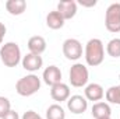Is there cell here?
I'll return each mask as SVG.
<instances>
[{
  "label": "cell",
  "instance_id": "cell-25",
  "mask_svg": "<svg viewBox=\"0 0 120 119\" xmlns=\"http://www.w3.org/2000/svg\"><path fill=\"white\" fill-rule=\"evenodd\" d=\"M102 119H112V118H102Z\"/></svg>",
  "mask_w": 120,
  "mask_h": 119
},
{
  "label": "cell",
  "instance_id": "cell-16",
  "mask_svg": "<svg viewBox=\"0 0 120 119\" xmlns=\"http://www.w3.org/2000/svg\"><path fill=\"white\" fill-rule=\"evenodd\" d=\"M6 10L11 16H21L27 10V1L25 0H7Z\"/></svg>",
  "mask_w": 120,
  "mask_h": 119
},
{
  "label": "cell",
  "instance_id": "cell-3",
  "mask_svg": "<svg viewBox=\"0 0 120 119\" xmlns=\"http://www.w3.org/2000/svg\"><path fill=\"white\" fill-rule=\"evenodd\" d=\"M41 79L31 73V74H27L24 77H21L17 83H15V91L18 95L21 97H31L34 94H36L39 90H41Z\"/></svg>",
  "mask_w": 120,
  "mask_h": 119
},
{
  "label": "cell",
  "instance_id": "cell-2",
  "mask_svg": "<svg viewBox=\"0 0 120 119\" xmlns=\"http://www.w3.org/2000/svg\"><path fill=\"white\" fill-rule=\"evenodd\" d=\"M0 60L7 67H15L21 60V48L17 42H6L0 46Z\"/></svg>",
  "mask_w": 120,
  "mask_h": 119
},
{
  "label": "cell",
  "instance_id": "cell-6",
  "mask_svg": "<svg viewBox=\"0 0 120 119\" xmlns=\"http://www.w3.org/2000/svg\"><path fill=\"white\" fill-rule=\"evenodd\" d=\"M63 55L68 60H78L82 56V44L75 38H67L61 46Z\"/></svg>",
  "mask_w": 120,
  "mask_h": 119
},
{
  "label": "cell",
  "instance_id": "cell-21",
  "mask_svg": "<svg viewBox=\"0 0 120 119\" xmlns=\"http://www.w3.org/2000/svg\"><path fill=\"white\" fill-rule=\"evenodd\" d=\"M21 119H43V118H42L38 112H35V111L30 109V111H27V112H24V114H22Z\"/></svg>",
  "mask_w": 120,
  "mask_h": 119
},
{
  "label": "cell",
  "instance_id": "cell-11",
  "mask_svg": "<svg viewBox=\"0 0 120 119\" xmlns=\"http://www.w3.org/2000/svg\"><path fill=\"white\" fill-rule=\"evenodd\" d=\"M50 97L53 101L56 102H67V99L71 97V91H70V87L66 84V83H59L53 87H50Z\"/></svg>",
  "mask_w": 120,
  "mask_h": 119
},
{
  "label": "cell",
  "instance_id": "cell-10",
  "mask_svg": "<svg viewBox=\"0 0 120 119\" xmlns=\"http://www.w3.org/2000/svg\"><path fill=\"white\" fill-rule=\"evenodd\" d=\"M21 64H22V67H24L27 71H31V73L35 74V71H38V70L43 66V59H42L41 55L27 53L25 56H22Z\"/></svg>",
  "mask_w": 120,
  "mask_h": 119
},
{
  "label": "cell",
  "instance_id": "cell-23",
  "mask_svg": "<svg viewBox=\"0 0 120 119\" xmlns=\"http://www.w3.org/2000/svg\"><path fill=\"white\" fill-rule=\"evenodd\" d=\"M6 32H7V28H6V25L0 21V46L3 45V39H4V36H6Z\"/></svg>",
  "mask_w": 120,
  "mask_h": 119
},
{
  "label": "cell",
  "instance_id": "cell-13",
  "mask_svg": "<svg viewBox=\"0 0 120 119\" xmlns=\"http://www.w3.org/2000/svg\"><path fill=\"white\" fill-rule=\"evenodd\" d=\"M28 49H30V53L34 55H42L45 51H46V39L41 35H34L28 39V44H27Z\"/></svg>",
  "mask_w": 120,
  "mask_h": 119
},
{
  "label": "cell",
  "instance_id": "cell-4",
  "mask_svg": "<svg viewBox=\"0 0 120 119\" xmlns=\"http://www.w3.org/2000/svg\"><path fill=\"white\" fill-rule=\"evenodd\" d=\"M68 80H70V84L75 88H81V87H85L88 84V80H90V71H88V67L82 63H74L68 71Z\"/></svg>",
  "mask_w": 120,
  "mask_h": 119
},
{
  "label": "cell",
  "instance_id": "cell-14",
  "mask_svg": "<svg viewBox=\"0 0 120 119\" xmlns=\"http://www.w3.org/2000/svg\"><path fill=\"white\" fill-rule=\"evenodd\" d=\"M91 114L95 119H102V118H110L112 115V108L108 102L105 101H99L95 102L91 108Z\"/></svg>",
  "mask_w": 120,
  "mask_h": 119
},
{
  "label": "cell",
  "instance_id": "cell-20",
  "mask_svg": "<svg viewBox=\"0 0 120 119\" xmlns=\"http://www.w3.org/2000/svg\"><path fill=\"white\" fill-rule=\"evenodd\" d=\"M11 111V102L7 97L0 95V119L4 118L8 112Z\"/></svg>",
  "mask_w": 120,
  "mask_h": 119
},
{
  "label": "cell",
  "instance_id": "cell-8",
  "mask_svg": "<svg viewBox=\"0 0 120 119\" xmlns=\"http://www.w3.org/2000/svg\"><path fill=\"white\" fill-rule=\"evenodd\" d=\"M42 80H43L45 84H48L50 87L59 84V83H61V70L56 64L48 66L42 73Z\"/></svg>",
  "mask_w": 120,
  "mask_h": 119
},
{
  "label": "cell",
  "instance_id": "cell-9",
  "mask_svg": "<svg viewBox=\"0 0 120 119\" xmlns=\"http://www.w3.org/2000/svg\"><path fill=\"white\" fill-rule=\"evenodd\" d=\"M56 10L61 14V17L64 20H71L77 14L78 4H77L75 0H61V1L57 3V8Z\"/></svg>",
  "mask_w": 120,
  "mask_h": 119
},
{
  "label": "cell",
  "instance_id": "cell-1",
  "mask_svg": "<svg viewBox=\"0 0 120 119\" xmlns=\"http://www.w3.org/2000/svg\"><path fill=\"white\" fill-rule=\"evenodd\" d=\"M84 58H85L87 64L91 66V67H96L103 62V59H105V46H103V42L99 38H91L85 44Z\"/></svg>",
  "mask_w": 120,
  "mask_h": 119
},
{
  "label": "cell",
  "instance_id": "cell-19",
  "mask_svg": "<svg viewBox=\"0 0 120 119\" xmlns=\"http://www.w3.org/2000/svg\"><path fill=\"white\" fill-rule=\"evenodd\" d=\"M106 52L112 58H120V38H113L108 42Z\"/></svg>",
  "mask_w": 120,
  "mask_h": 119
},
{
  "label": "cell",
  "instance_id": "cell-15",
  "mask_svg": "<svg viewBox=\"0 0 120 119\" xmlns=\"http://www.w3.org/2000/svg\"><path fill=\"white\" fill-rule=\"evenodd\" d=\"M64 18L61 17L57 10H53V11H49L48 16H46V25L50 28V30H60L64 27Z\"/></svg>",
  "mask_w": 120,
  "mask_h": 119
},
{
  "label": "cell",
  "instance_id": "cell-5",
  "mask_svg": "<svg viewBox=\"0 0 120 119\" xmlns=\"http://www.w3.org/2000/svg\"><path fill=\"white\" fill-rule=\"evenodd\" d=\"M105 27L109 32H120V3H112L105 13Z\"/></svg>",
  "mask_w": 120,
  "mask_h": 119
},
{
  "label": "cell",
  "instance_id": "cell-17",
  "mask_svg": "<svg viewBox=\"0 0 120 119\" xmlns=\"http://www.w3.org/2000/svg\"><path fill=\"white\" fill-rule=\"evenodd\" d=\"M46 119H66V111L60 104H52L46 109Z\"/></svg>",
  "mask_w": 120,
  "mask_h": 119
},
{
  "label": "cell",
  "instance_id": "cell-12",
  "mask_svg": "<svg viewBox=\"0 0 120 119\" xmlns=\"http://www.w3.org/2000/svg\"><path fill=\"white\" fill-rule=\"evenodd\" d=\"M84 97L87 98V101H92L94 104L95 102H99L103 97H105V90L101 84L98 83H91L85 86L84 90Z\"/></svg>",
  "mask_w": 120,
  "mask_h": 119
},
{
  "label": "cell",
  "instance_id": "cell-22",
  "mask_svg": "<svg viewBox=\"0 0 120 119\" xmlns=\"http://www.w3.org/2000/svg\"><path fill=\"white\" fill-rule=\"evenodd\" d=\"M77 4H81L82 7H94L96 6V0H80L77 1Z\"/></svg>",
  "mask_w": 120,
  "mask_h": 119
},
{
  "label": "cell",
  "instance_id": "cell-24",
  "mask_svg": "<svg viewBox=\"0 0 120 119\" xmlns=\"http://www.w3.org/2000/svg\"><path fill=\"white\" fill-rule=\"evenodd\" d=\"M1 119H21V118H20L18 112H15L14 109H11V111H10V112L4 116V118H1Z\"/></svg>",
  "mask_w": 120,
  "mask_h": 119
},
{
  "label": "cell",
  "instance_id": "cell-7",
  "mask_svg": "<svg viewBox=\"0 0 120 119\" xmlns=\"http://www.w3.org/2000/svg\"><path fill=\"white\" fill-rule=\"evenodd\" d=\"M67 108H68V111L71 114L81 115L88 109V101H87V98L84 95L75 94V95H71L67 99Z\"/></svg>",
  "mask_w": 120,
  "mask_h": 119
},
{
  "label": "cell",
  "instance_id": "cell-18",
  "mask_svg": "<svg viewBox=\"0 0 120 119\" xmlns=\"http://www.w3.org/2000/svg\"><path fill=\"white\" fill-rule=\"evenodd\" d=\"M105 98L108 104H116L120 105V84L119 86H112L105 91Z\"/></svg>",
  "mask_w": 120,
  "mask_h": 119
}]
</instances>
